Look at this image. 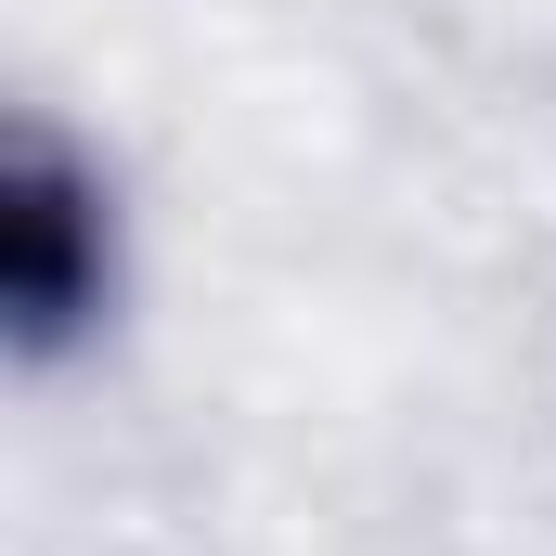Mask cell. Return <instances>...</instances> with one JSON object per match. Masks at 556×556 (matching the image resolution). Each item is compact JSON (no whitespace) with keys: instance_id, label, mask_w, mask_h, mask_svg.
Segmentation results:
<instances>
[{"instance_id":"obj_1","label":"cell","mask_w":556,"mask_h":556,"mask_svg":"<svg viewBox=\"0 0 556 556\" xmlns=\"http://www.w3.org/2000/svg\"><path fill=\"white\" fill-rule=\"evenodd\" d=\"M0 285H13V337L52 350L104 311V207L52 142H13L0 168Z\"/></svg>"}]
</instances>
